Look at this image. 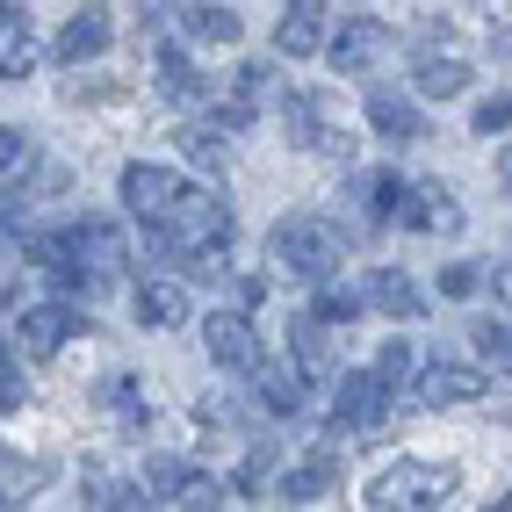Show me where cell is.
Wrapping results in <instances>:
<instances>
[{"label": "cell", "mask_w": 512, "mask_h": 512, "mask_svg": "<svg viewBox=\"0 0 512 512\" xmlns=\"http://www.w3.org/2000/svg\"><path fill=\"white\" fill-rule=\"evenodd\" d=\"M202 347H210V361H217V368H253L260 332H253V318H246V311H210V318H202Z\"/></svg>", "instance_id": "11"}, {"label": "cell", "mask_w": 512, "mask_h": 512, "mask_svg": "<svg viewBox=\"0 0 512 512\" xmlns=\"http://www.w3.org/2000/svg\"><path fill=\"white\" fill-rule=\"evenodd\" d=\"M412 87H419V94H433V101H448V94H462V87H469V65H462V58H448V51H440V58H433V51H419V58H412Z\"/></svg>", "instance_id": "25"}, {"label": "cell", "mask_w": 512, "mask_h": 512, "mask_svg": "<svg viewBox=\"0 0 512 512\" xmlns=\"http://www.w3.org/2000/svg\"><path fill=\"white\" fill-rule=\"evenodd\" d=\"M174 145L188 152V166H202V174H224V130L188 123V130H174Z\"/></svg>", "instance_id": "28"}, {"label": "cell", "mask_w": 512, "mask_h": 512, "mask_svg": "<svg viewBox=\"0 0 512 512\" xmlns=\"http://www.w3.org/2000/svg\"><path fill=\"white\" fill-rule=\"evenodd\" d=\"M94 404H101V412H109L123 433H145V397H138V383H130V375H109V383L94 390Z\"/></svg>", "instance_id": "26"}, {"label": "cell", "mask_w": 512, "mask_h": 512, "mask_svg": "<svg viewBox=\"0 0 512 512\" xmlns=\"http://www.w3.org/2000/svg\"><path fill=\"white\" fill-rule=\"evenodd\" d=\"M138 325H152V332L188 325V289L181 282H145L138 289Z\"/></svg>", "instance_id": "23"}, {"label": "cell", "mask_w": 512, "mask_h": 512, "mask_svg": "<svg viewBox=\"0 0 512 512\" xmlns=\"http://www.w3.org/2000/svg\"><path fill=\"white\" fill-rule=\"evenodd\" d=\"M505 505H512V498H505Z\"/></svg>", "instance_id": "42"}, {"label": "cell", "mask_w": 512, "mask_h": 512, "mask_svg": "<svg viewBox=\"0 0 512 512\" xmlns=\"http://www.w3.org/2000/svg\"><path fill=\"white\" fill-rule=\"evenodd\" d=\"M181 29H188V37H202V44H238V37H246V22H238L231 8H202V0H195V8H181Z\"/></svg>", "instance_id": "27"}, {"label": "cell", "mask_w": 512, "mask_h": 512, "mask_svg": "<svg viewBox=\"0 0 512 512\" xmlns=\"http://www.w3.org/2000/svg\"><path fill=\"white\" fill-rule=\"evenodd\" d=\"M65 181L73 174L58 159H44L22 130H0V195L8 202H51V195H65Z\"/></svg>", "instance_id": "3"}, {"label": "cell", "mask_w": 512, "mask_h": 512, "mask_svg": "<svg viewBox=\"0 0 512 512\" xmlns=\"http://www.w3.org/2000/svg\"><path fill=\"white\" fill-rule=\"evenodd\" d=\"M325 37V0H289L282 22H275V51L282 58H311Z\"/></svg>", "instance_id": "20"}, {"label": "cell", "mask_w": 512, "mask_h": 512, "mask_svg": "<svg viewBox=\"0 0 512 512\" xmlns=\"http://www.w3.org/2000/svg\"><path fill=\"white\" fill-rule=\"evenodd\" d=\"M267 253H275V267H289L296 282H332L339 275V253H347V238H339L318 210H296L275 224V238H267Z\"/></svg>", "instance_id": "1"}, {"label": "cell", "mask_w": 512, "mask_h": 512, "mask_svg": "<svg viewBox=\"0 0 512 512\" xmlns=\"http://www.w3.org/2000/svg\"><path fill=\"white\" fill-rule=\"evenodd\" d=\"M455 491V469L448 462H390L368 476V505L375 512H426Z\"/></svg>", "instance_id": "2"}, {"label": "cell", "mask_w": 512, "mask_h": 512, "mask_svg": "<svg viewBox=\"0 0 512 512\" xmlns=\"http://www.w3.org/2000/svg\"><path fill=\"white\" fill-rule=\"evenodd\" d=\"M476 289H484V267H469V260H455V267H440V296H455V303H469Z\"/></svg>", "instance_id": "32"}, {"label": "cell", "mask_w": 512, "mask_h": 512, "mask_svg": "<svg viewBox=\"0 0 512 512\" xmlns=\"http://www.w3.org/2000/svg\"><path fill=\"white\" fill-rule=\"evenodd\" d=\"M390 419V383L375 368L339 375V397H332V433H375Z\"/></svg>", "instance_id": "5"}, {"label": "cell", "mask_w": 512, "mask_h": 512, "mask_svg": "<svg viewBox=\"0 0 512 512\" xmlns=\"http://www.w3.org/2000/svg\"><path fill=\"white\" fill-rule=\"evenodd\" d=\"M397 195H404V181H397V174H361V181L347 188L354 231H375V224H390V217H397Z\"/></svg>", "instance_id": "19"}, {"label": "cell", "mask_w": 512, "mask_h": 512, "mask_svg": "<svg viewBox=\"0 0 512 512\" xmlns=\"http://www.w3.org/2000/svg\"><path fill=\"white\" fill-rule=\"evenodd\" d=\"M267 469H275V448L260 440V448L246 455V469H238V491H260V484H267Z\"/></svg>", "instance_id": "37"}, {"label": "cell", "mask_w": 512, "mask_h": 512, "mask_svg": "<svg viewBox=\"0 0 512 512\" xmlns=\"http://www.w3.org/2000/svg\"><path fill=\"white\" fill-rule=\"evenodd\" d=\"M404 368H412V347H404V339H390V347L375 354V375H383V383H397Z\"/></svg>", "instance_id": "38"}, {"label": "cell", "mask_w": 512, "mask_h": 512, "mask_svg": "<svg viewBox=\"0 0 512 512\" xmlns=\"http://www.w3.org/2000/svg\"><path fill=\"white\" fill-rule=\"evenodd\" d=\"M397 224H404V231H440V238H455V231H462V202H455V188L419 181V188L397 195Z\"/></svg>", "instance_id": "7"}, {"label": "cell", "mask_w": 512, "mask_h": 512, "mask_svg": "<svg viewBox=\"0 0 512 512\" xmlns=\"http://www.w3.org/2000/svg\"><path fill=\"white\" fill-rule=\"evenodd\" d=\"M491 282H498V289H505V303H512V260H505V267H491Z\"/></svg>", "instance_id": "40"}, {"label": "cell", "mask_w": 512, "mask_h": 512, "mask_svg": "<svg viewBox=\"0 0 512 512\" xmlns=\"http://www.w3.org/2000/svg\"><path fill=\"white\" fill-rule=\"evenodd\" d=\"M332 484H339V462H332V455H311L303 469H289L282 484H275V498H282V505H318Z\"/></svg>", "instance_id": "24"}, {"label": "cell", "mask_w": 512, "mask_h": 512, "mask_svg": "<svg viewBox=\"0 0 512 512\" xmlns=\"http://www.w3.org/2000/svg\"><path fill=\"white\" fill-rule=\"evenodd\" d=\"M181 476H188V462H174V455H152V462H145V498H159V505H174V491H181Z\"/></svg>", "instance_id": "31"}, {"label": "cell", "mask_w": 512, "mask_h": 512, "mask_svg": "<svg viewBox=\"0 0 512 512\" xmlns=\"http://www.w3.org/2000/svg\"><path fill=\"white\" fill-rule=\"evenodd\" d=\"M289 347H296L303 383H332V375H339V318H325V311H303V318L289 325Z\"/></svg>", "instance_id": "6"}, {"label": "cell", "mask_w": 512, "mask_h": 512, "mask_svg": "<svg viewBox=\"0 0 512 512\" xmlns=\"http://www.w3.org/2000/svg\"><path fill=\"white\" fill-rule=\"evenodd\" d=\"M246 375H253V397L267 404V412H282V419L303 412V368H296V361H267V354H253Z\"/></svg>", "instance_id": "17"}, {"label": "cell", "mask_w": 512, "mask_h": 512, "mask_svg": "<svg viewBox=\"0 0 512 512\" xmlns=\"http://www.w3.org/2000/svg\"><path fill=\"white\" fill-rule=\"evenodd\" d=\"M159 94L181 101V109H210V101H217V80L195 73V65L181 58V44H159Z\"/></svg>", "instance_id": "16"}, {"label": "cell", "mask_w": 512, "mask_h": 512, "mask_svg": "<svg viewBox=\"0 0 512 512\" xmlns=\"http://www.w3.org/2000/svg\"><path fill=\"white\" fill-rule=\"evenodd\" d=\"M484 390H491V375L462 368V361H426V375H419V397L433 404V412H440V404H476Z\"/></svg>", "instance_id": "14"}, {"label": "cell", "mask_w": 512, "mask_h": 512, "mask_svg": "<svg viewBox=\"0 0 512 512\" xmlns=\"http://www.w3.org/2000/svg\"><path fill=\"white\" fill-rule=\"evenodd\" d=\"M65 246H73V267L87 275V289L123 282V267H130V238H123L116 224H101V217L73 224V231H65Z\"/></svg>", "instance_id": "4"}, {"label": "cell", "mask_w": 512, "mask_h": 512, "mask_svg": "<svg viewBox=\"0 0 512 512\" xmlns=\"http://www.w3.org/2000/svg\"><path fill=\"white\" fill-rule=\"evenodd\" d=\"M73 332H87L73 303H29V311L15 318V339L29 347V361H51V354H58Z\"/></svg>", "instance_id": "9"}, {"label": "cell", "mask_w": 512, "mask_h": 512, "mask_svg": "<svg viewBox=\"0 0 512 512\" xmlns=\"http://www.w3.org/2000/svg\"><path fill=\"white\" fill-rule=\"evenodd\" d=\"M65 101H73V109L94 101V109H101V101H123V87L116 80H65Z\"/></svg>", "instance_id": "34"}, {"label": "cell", "mask_w": 512, "mask_h": 512, "mask_svg": "<svg viewBox=\"0 0 512 512\" xmlns=\"http://www.w3.org/2000/svg\"><path fill=\"white\" fill-rule=\"evenodd\" d=\"M469 339H476V354H484L491 368H512V318H476Z\"/></svg>", "instance_id": "29"}, {"label": "cell", "mask_w": 512, "mask_h": 512, "mask_svg": "<svg viewBox=\"0 0 512 512\" xmlns=\"http://www.w3.org/2000/svg\"><path fill=\"white\" fill-rule=\"evenodd\" d=\"M22 404H29V390H22V368H15L8 354H0V412H22Z\"/></svg>", "instance_id": "36"}, {"label": "cell", "mask_w": 512, "mask_h": 512, "mask_svg": "<svg viewBox=\"0 0 512 512\" xmlns=\"http://www.w3.org/2000/svg\"><path fill=\"white\" fill-rule=\"evenodd\" d=\"M383 51H390V29L375 22V15H354V22H339V37L325 44L332 73H375V65H383Z\"/></svg>", "instance_id": "8"}, {"label": "cell", "mask_w": 512, "mask_h": 512, "mask_svg": "<svg viewBox=\"0 0 512 512\" xmlns=\"http://www.w3.org/2000/svg\"><path fill=\"white\" fill-rule=\"evenodd\" d=\"M368 123L383 130V138H397V145H412L419 130H426V109L412 94H397V87H368Z\"/></svg>", "instance_id": "18"}, {"label": "cell", "mask_w": 512, "mask_h": 512, "mask_svg": "<svg viewBox=\"0 0 512 512\" xmlns=\"http://www.w3.org/2000/svg\"><path fill=\"white\" fill-rule=\"evenodd\" d=\"M282 94V80H275V65L267 58H246L238 65V80H231V94L217 101V116H224V130H238V123H253L260 116V101H275Z\"/></svg>", "instance_id": "12"}, {"label": "cell", "mask_w": 512, "mask_h": 512, "mask_svg": "<svg viewBox=\"0 0 512 512\" xmlns=\"http://www.w3.org/2000/svg\"><path fill=\"white\" fill-rule=\"evenodd\" d=\"M289 138H296V152H318V159H347V152H354V138L318 116L311 94H289Z\"/></svg>", "instance_id": "13"}, {"label": "cell", "mask_w": 512, "mask_h": 512, "mask_svg": "<svg viewBox=\"0 0 512 512\" xmlns=\"http://www.w3.org/2000/svg\"><path fill=\"white\" fill-rule=\"evenodd\" d=\"M188 181H174V174H166V166H123V210L130 217H138V224H159L166 210H174V195H181Z\"/></svg>", "instance_id": "10"}, {"label": "cell", "mask_w": 512, "mask_h": 512, "mask_svg": "<svg viewBox=\"0 0 512 512\" xmlns=\"http://www.w3.org/2000/svg\"><path fill=\"white\" fill-rule=\"evenodd\" d=\"M174 505H231V498H224L217 476H195V469H188V476H181V491H174Z\"/></svg>", "instance_id": "33"}, {"label": "cell", "mask_w": 512, "mask_h": 512, "mask_svg": "<svg viewBox=\"0 0 512 512\" xmlns=\"http://www.w3.org/2000/svg\"><path fill=\"white\" fill-rule=\"evenodd\" d=\"M368 303H383L390 318H419V311H426V296L412 289L404 267H368Z\"/></svg>", "instance_id": "22"}, {"label": "cell", "mask_w": 512, "mask_h": 512, "mask_svg": "<svg viewBox=\"0 0 512 512\" xmlns=\"http://www.w3.org/2000/svg\"><path fill=\"white\" fill-rule=\"evenodd\" d=\"M109 37H116V22H109V8H80L73 22L51 37V58L58 65H80V58H101L109 51Z\"/></svg>", "instance_id": "15"}, {"label": "cell", "mask_w": 512, "mask_h": 512, "mask_svg": "<svg viewBox=\"0 0 512 512\" xmlns=\"http://www.w3.org/2000/svg\"><path fill=\"white\" fill-rule=\"evenodd\" d=\"M37 73V44H29V8L0 0V80H29Z\"/></svg>", "instance_id": "21"}, {"label": "cell", "mask_w": 512, "mask_h": 512, "mask_svg": "<svg viewBox=\"0 0 512 512\" xmlns=\"http://www.w3.org/2000/svg\"><path fill=\"white\" fill-rule=\"evenodd\" d=\"M512 123V94H491V101H476V138H491V130Z\"/></svg>", "instance_id": "35"}, {"label": "cell", "mask_w": 512, "mask_h": 512, "mask_svg": "<svg viewBox=\"0 0 512 512\" xmlns=\"http://www.w3.org/2000/svg\"><path fill=\"white\" fill-rule=\"evenodd\" d=\"M87 505H101V512L145 505V484H123V476H87Z\"/></svg>", "instance_id": "30"}, {"label": "cell", "mask_w": 512, "mask_h": 512, "mask_svg": "<svg viewBox=\"0 0 512 512\" xmlns=\"http://www.w3.org/2000/svg\"><path fill=\"white\" fill-rule=\"evenodd\" d=\"M0 505H8V491H0Z\"/></svg>", "instance_id": "41"}, {"label": "cell", "mask_w": 512, "mask_h": 512, "mask_svg": "<svg viewBox=\"0 0 512 512\" xmlns=\"http://www.w3.org/2000/svg\"><path fill=\"white\" fill-rule=\"evenodd\" d=\"M491 51H498V58L512 65V29H491Z\"/></svg>", "instance_id": "39"}]
</instances>
